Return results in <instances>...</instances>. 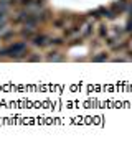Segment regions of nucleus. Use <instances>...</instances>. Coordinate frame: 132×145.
I'll use <instances>...</instances> for the list:
<instances>
[{
  "mask_svg": "<svg viewBox=\"0 0 132 145\" xmlns=\"http://www.w3.org/2000/svg\"><path fill=\"white\" fill-rule=\"evenodd\" d=\"M20 3H22V5H30L32 0H20Z\"/></svg>",
  "mask_w": 132,
  "mask_h": 145,
  "instance_id": "39448f33",
  "label": "nucleus"
},
{
  "mask_svg": "<svg viewBox=\"0 0 132 145\" xmlns=\"http://www.w3.org/2000/svg\"><path fill=\"white\" fill-rule=\"evenodd\" d=\"M45 40H46V36H45V35L35 36V38H33V45H36V46H45V45H46V41H45Z\"/></svg>",
  "mask_w": 132,
  "mask_h": 145,
  "instance_id": "f257e3e1",
  "label": "nucleus"
},
{
  "mask_svg": "<svg viewBox=\"0 0 132 145\" xmlns=\"http://www.w3.org/2000/svg\"><path fill=\"white\" fill-rule=\"evenodd\" d=\"M50 41H51L53 45H61V43H63V40H61V38H51Z\"/></svg>",
  "mask_w": 132,
  "mask_h": 145,
  "instance_id": "20e7f679",
  "label": "nucleus"
},
{
  "mask_svg": "<svg viewBox=\"0 0 132 145\" xmlns=\"http://www.w3.org/2000/svg\"><path fill=\"white\" fill-rule=\"evenodd\" d=\"M94 61H102V59H107V54L106 53H101V56H96V58H93Z\"/></svg>",
  "mask_w": 132,
  "mask_h": 145,
  "instance_id": "7ed1b4c3",
  "label": "nucleus"
},
{
  "mask_svg": "<svg viewBox=\"0 0 132 145\" xmlns=\"http://www.w3.org/2000/svg\"><path fill=\"white\" fill-rule=\"evenodd\" d=\"M101 30H99V36H101V38H104L106 35H107V27H106V25H101Z\"/></svg>",
  "mask_w": 132,
  "mask_h": 145,
  "instance_id": "f03ea898",
  "label": "nucleus"
}]
</instances>
